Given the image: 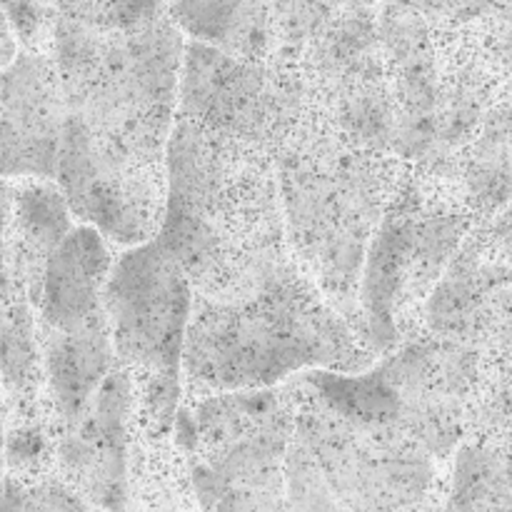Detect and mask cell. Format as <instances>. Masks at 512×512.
<instances>
[{
    "label": "cell",
    "instance_id": "18",
    "mask_svg": "<svg viewBox=\"0 0 512 512\" xmlns=\"http://www.w3.org/2000/svg\"><path fill=\"white\" fill-rule=\"evenodd\" d=\"M20 53V45L18 38H15L13 28H10V20L5 15V10L0 8V73L18 58Z\"/></svg>",
    "mask_w": 512,
    "mask_h": 512
},
{
    "label": "cell",
    "instance_id": "12",
    "mask_svg": "<svg viewBox=\"0 0 512 512\" xmlns=\"http://www.w3.org/2000/svg\"><path fill=\"white\" fill-rule=\"evenodd\" d=\"M285 503L288 512H348L298 433L285 460Z\"/></svg>",
    "mask_w": 512,
    "mask_h": 512
},
{
    "label": "cell",
    "instance_id": "9",
    "mask_svg": "<svg viewBox=\"0 0 512 512\" xmlns=\"http://www.w3.org/2000/svg\"><path fill=\"white\" fill-rule=\"evenodd\" d=\"M65 103L58 70L45 50L20 48L0 73V180H48L58 175Z\"/></svg>",
    "mask_w": 512,
    "mask_h": 512
},
{
    "label": "cell",
    "instance_id": "5",
    "mask_svg": "<svg viewBox=\"0 0 512 512\" xmlns=\"http://www.w3.org/2000/svg\"><path fill=\"white\" fill-rule=\"evenodd\" d=\"M473 223L463 205L445 208L425 200L418 188H395L365 258L358 295V335L375 358L403 345Z\"/></svg>",
    "mask_w": 512,
    "mask_h": 512
},
{
    "label": "cell",
    "instance_id": "14",
    "mask_svg": "<svg viewBox=\"0 0 512 512\" xmlns=\"http://www.w3.org/2000/svg\"><path fill=\"white\" fill-rule=\"evenodd\" d=\"M200 512H288L285 475L253 483H238L220 490L213 500L200 505Z\"/></svg>",
    "mask_w": 512,
    "mask_h": 512
},
{
    "label": "cell",
    "instance_id": "4",
    "mask_svg": "<svg viewBox=\"0 0 512 512\" xmlns=\"http://www.w3.org/2000/svg\"><path fill=\"white\" fill-rule=\"evenodd\" d=\"M113 260L108 240L78 223L45 270L38 335L55 433L88 410L118 365L105 315V283Z\"/></svg>",
    "mask_w": 512,
    "mask_h": 512
},
{
    "label": "cell",
    "instance_id": "20",
    "mask_svg": "<svg viewBox=\"0 0 512 512\" xmlns=\"http://www.w3.org/2000/svg\"><path fill=\"white\" fill-rule=\"evenodd\" d=\"M10 203H13V183H5V180H0V248H3L5 228H8Z\"/></svg>",
    "mask_w": 512,
    "mask_h": 512
},
{
    "label": "cell",
    "instance_id": "3",
    "mask_svg": "<svg viewBox=\"0 0 512 512\" xmlns=\"http://www.w3.org/2000/svg\"><path fill=\"white\" fill-rule=\"evenodd\" d=\"M193 303L195 288L183 263L160 238L113 260L105 315L115 360L133 380L143 428L158 440H168L180 413Z\"/></svg>",
    "mask_w": 512,
    "mask_h": 512
},
{
    "label": "cell",
    "instance_id": "16",
    "mask_svg": "<svg viewBox=\"0 0 512 512\" xmlns=\"http://www.w3.org/2000/svg\"><path fill=\"white\" fill-rule=\"evenodd\" d=\"M485 238L490 240V245L495 248V253L510 265L512 270V203L495 220L483 225Z\"/></svg>",
    "mask_w": 512,
    "mask_h": 512
},
{
    "label": "cell",
    "instance_id": "2",
    "mask_svg": "<svg viewBox=\"0 0 512 512\" xmlns=\"http://www.w3.org/2000/svg\"><path fill=\"white\" fill-rule=\"evenodd\" d=\"M285 238L300 268L358 330L365 258L390 200L375 150L295 133L275 155Z\"/></svg>",
    "mask_w": 512,
    "mask_h": 512
},
{
    "label": "cell",
    "instance_id": "15",
    "mask_svg": "<svg viewBox=\"0 0 512 512\" xmlns=\"http://www.w3.org/2000/svg\"><path fill=\"white\" fill-rule=\"evenodd\" d=\"M18 512H93L90 505L55 473L23 478Z\"/></svg>",
    "mask_w": 512,
    "mask_h": 512
},
{
    "label": "cell",
    "instance_id": "6",
    "mask_svg": "<svg viewBox=\"0 0 512 512\" xmlns=\"http://www.w3.org/2000/svg\"><path fill=\"white\" fill-rule=\"evenodd\" d=\"M305 83L280 63L233 58L210 45L185 43L178 115L208 133L258 150H278L298 133Z\"/></svg>",
    "mask_w": 512,
    "mask_h": 512
},
{
    "label": "cell",
    "instance_id": "1",
    "mask_svg": "<svg viewBox=\"0 0 512 512\" xmlns=\"http://www.w3.org/2000/svg\"><path fill=\"white\" fill-rule=\"evenodd\" d=\"M375 360L293 258L248 293L195 295L183 378L205 395L250 393L308 373L358 375Z\"/></svg>",
    "mask_w": 512,
    "mask_h": 512
},
{
    "label": "cell",
    "instance_id": "10",
    "mask_svg": "<svg viewBox=\"0 0 512 512\" xmlns=\"http://www.w3.org/2000/svg\"><path fill=\"white\" fill-rule=\"evenodd\" d=\"M460 198L475 220L490 223L512 203V95H505L450 163Z\"/></svg>",
    "mask_w": 512,
    "mask_h": 512
},
{
    "label": "cell",
    "instance_id": "21",
    "mask_svg": "<svg viewBox=\"0 0 512 512\" xmlns=\"http://www.w3.org/2000/svg\"><path fill=\"white\" fill-rule=\"evenodd\" d=\"M5 438H8V408H5L3 385H0V455L5 450Z\"/></svg>",
    "mask_w": 512,
    "mask_h": 512
},
{
    "label": "cell",
    "instance_id": "22",
    "mask_svg": "<svg viewBox=\"0 0 512 512\" xmlns=\"http://www.w3.org/2000/svg\"><path fill=\"white\" fill-rule=\"evenodd\" d=\"M508 453H510V460H512V445L508 448Z\"/></svg>",
    "mask_w": 512,
    "mask_h": 512
},
{
    "label": "cell",
    "instance_id": "17",
    "mask_svg": "<svg viewBox=\"0 0 512 512\" xmlns=\"http://www.w3.org/2000/svg\"><path fill=\"white\" fill-rule=\"evenodd\" d=\"M23 485L25 480L20 475L10 473L5 458L0 455V512H18Z\"/></svg>",
    "mask_w": 512,
    "mask_h": 512
},
{
    "label": "cell",
    "instance_id": "11",
    "mask_svg": "<svg viewBox=\"0 0 512 512\" xmlns=\"http://www.w3.org/2000/svg\"><path fill=\"white\" fill-rule=\"evenodd\" d=\"M170 18L183 35L233 58L278 63L275 5L263 3H178L168 5Z\"/></svg>",
    "mask_w": 512,
    "mask_h": 512
},
{
    "label": "cell",
    "instance_id": "8",
    "mask_svg": "<svg viewBox=\"0 0 512 512\" xmlns=\"http://www.w3.org/2000/svg\"><path fill=\"white\" fill-rule=\"evenodd\" d=\"M435 340L485 358L512 353V270L483 228L473 230L450 260L423 313Z\"/></svg>",
    "mask_w": 512,
    "mask_h": 512
},
{
    "label": "cell",
    "instance_id": "19",
    "mask_svg": "<svg viewBox=\"0 0 512 512\" xmlns=\"http://www.w3.org/2000/svg\"><path fill=\"white\" fill-rule=\"evenodd\" d=\"M98 512V510H93ZM130 512H200L198 505L188 503V500L180 498H160V500H143V503L135 505Z\"/></svg>",
    "mask_w": 512,
    "mask_h": 512
},
{
    "label": "cell",
    "instance_id": "13",
    "mask_svg": "<svg viewBox=\"0 0 512 512\" xmlns=\"http://www.w3.org/2000/svg\"><path fill=\"white\" fill-rule=\"evenodd\" d=\"M473 25L505 93L512 95V5H475Z\"/></svg>",
    "mask_w": 512,
    "mask_h": 512
},
{
    "label": "cell",
    "instance_id": "7",
    "mask_svg": "<svg viewBox=\"0 0 512 512\" xmlns=\"http://www.w3.org/2000/svg\"><path fill=\"white\" fill-rule=\"evenodd\" d=\"M138 395L120 365L100 385L98 395L70 428L55 433L53 468L90 510L130 512L135 508L130 430Z\"/></svg>",
    "mask_w": 512,
    "mask_h": 512
}]
</instances>
